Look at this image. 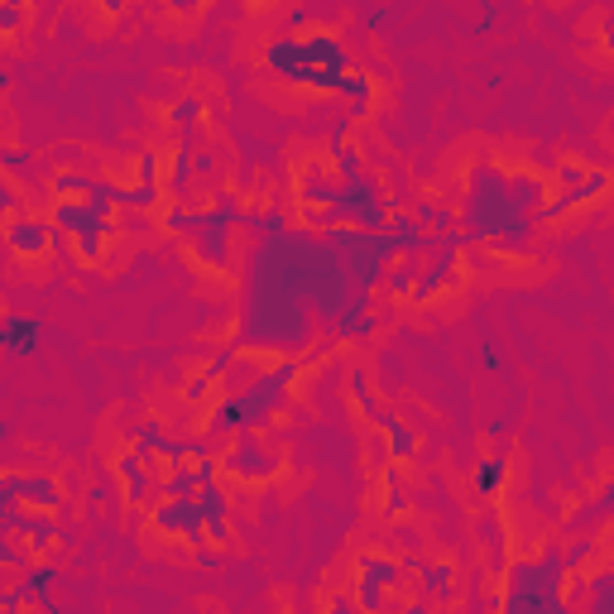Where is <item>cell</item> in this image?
<instances>
[{
  "label": "cell",
  "mask_w": 614,
  "mask_h": 614,
  "mask_svg": "<svg viewBox=\"0 0 614 614\" xmlns=\"http://www.w3.org/2000/svg\"><path fill=\"white\" fill-rule=\"evenodd\" d=\"M403 470L409 466H399V461H380V514H384V524H399L403 514H409V480H403Z\"/></svg>",
  "instance_id": "d4e9b609"
},
{
  "label": "cell",
  "mask_w": 614,
  "mask_h": 614,
  "mask_svg": "<svg viewBox=\"0 0 614 614\" xmlns=\"http://www.w3.org/2000/svg\"><path fill=\"white\" fill-rule=\"evenodd\" d=\"M480 370H485V375H500V370H504V350L494 346L490 336H485V342H480Z\"/></svg>",
  "instance_id": "b9f144b4"
},
{
  "label": "cell",
  "mask_w": 614,
  "mask_h": 614,
  "mask_svg": "<svg viewBox=\"0 0 614 614\" xmlns=\"http://www.w3.org/2000/svg\"><path fill=\"white\" fill-rule=\"evenodd\" d=\"M394 192H384V178L365 168L360 178L336 182V198L326 206V231L332 226H360V231H384V221L394 216Z\"/></svg>",
  "instance_id": "8992f818"
},
{
  "label": "cell",
  "mask_w": 614,
  "mask_h": 614,
  "mask_svg": "<svg viewBox=\"0 0 614 614\" xmlns=\"http://www.w3.org/2000/svg\"><path fill=\"white\" fill-rule=\"evenodd\" d=\"M202 115H206V101L198 97V91H182L178 101H168V107H164V121L174 125V130H192V125H202Z\"/></svg>",
  "instance_id": "1f68e13d"
},
{
  "label": "cell",
  "mask_w": 614,
  "mask_h": 614,
  "mask_svg": "<svg viewBox=\"0 0 614 614\" xmlns=\"http://www.w3.org/2000/svg\"><path fill=\"white\" fill-rule=\"evenodd\" d=\"M399 585H403L399 557H384V552H360L356 557V605L360 610L399 605V600H394Z\"/></svg>",
  "instance_id": "8fae6325"
},
{
  "label": "cell",
  "mask_w": 614,
  "mask_h": 614,
  "mask_svg": "<svg viewBox=\"0 0 614 614\" xmlns=\"http://www.w3.org/2000/svg\"><path fill=\"white\" fill-rule=\"evenodd\" d=\"M245 5H255V10H259V5H273V0H245Z\"/></svg>",
  "instance_id": "816d5d0a"
},
{
  "label": "cell",
  "mask_w": 614,
  "mask_h": 614,
  "mask_svg": "<svg viewBox=\"0 0 614 614\" xmlns=\"http://www.w3.org/2000/svg\"><path fill=\"white\" fill-rule=\"evenodd\" d=\"M24 212V202H20V192H15V182H10L5 174H0V235H5V221Z\"/></svg>",
  "instance_id": "f35d334b"
},
{
  "label": "cell",
  "mask_w": 614,
  "mask_h": 614,
  "mask_svg": "<svg viewBox=\"0 0 614 614\" xmlns=\"http://www.w3.org/2000/svg\"><path fill=\"white\" fill-rule=\"evenodd\" d=\"M10 82H15V77H10V68H0V97L10 91Z\"/></svg>",
  "instance_id": "681fc988"
},
{
  "label": "cell",
  "mask_w": 614,
  "mask_h": 614,
  "mask_svg": "<svg viewBox=\"0 0 614 614\" xmlns=\"http://www.w3.org/2000/svg\"><path fill=\"white\" fill-rule=\"evenodd\" d=\"M97 5L107 10V15H125V10H130V0H97Z\"/></svg>",
  "instance_id": "7dc6e473"
},
{
  "label": "cell",
  "mask_w": 614,
  "mask_h": 614,
  "mask_svg": "<svg viewBox=\"0 0 614 614\" xmlns=\"http://www.w3.org/2000/svg\"><path fill=\"white\" fill-rule=\"evenodd\" d=\"M212 389H216V380H212V375H206V370H198V375H192V380H188V389H182V399H188L192 409H202V403L212 399Z\"/></svg>",
  "instance_id": "ab89813d"
},
{
  "label": "cell",
  "mask_w": 614,
  "mask_h": 614,
  "mask_svg": "<svg viewBox=\"0 0 614 614\" xmlns=\"http://www.w3.org/2000/svg\"><path fill=\"white\" fill-rule=\"evenodd\" d=\"M145 524H149V533H159L164 543H188V547L206 543V524H202L198 494H159V504H149Z\"/></svg>",
  "instance_id": "30bf717a"
},
{
  "label": "cell",
  "mask_w": 614,
  "mask_h": 614,
  "mask_svg": "<svg viewBox=\"0 0 614 614\" xmlns=\"http://www.w3.org/2000/svg\"><path fill=\"white\" fill-rule=\"evenodd\" d=\"M0 485H5L10 494H15L20 504H30V509H68V485L54 476V470H20V466H10V470H0Z\"/></svg>",
  "instance_id": "9a60e30c"
},
{
  "label": "cell",
  "mask_w": 614,
  "mask_h": 614,
  "mask_svg": "<svg viewBox=\"0 0 614 614\" xmlns=\"http://www.w3.org/2000/svg\"><path fill=\"white\" fill-rule=\"evenodd\" d=\"M0 174H5L10 182H30L34 178V154L0 139Z\"/></svg>",
  "instance_id": "e575fe53"
},
{
  "label": "cell",
  "mask_w": 614,
  "mask_h": 614,
  "mask_svg": "<svg viewBox=\"0 0 614 614\" xmlns=\"http://www.w3.org/2000/svg\"><path fill=\"white\" fill-rule=\"evenodd\" d=\"M164 159H168V154H159V149H139L135 182H164Z\"/></svg>",
  "instance_id": "74e56055"
},
{
  "label": "cell",
  "mask_w": 614,
  "mask_h": 614,
  "mask_svg": "<svg viewBox=\"0 0 614 614\" xmlns=\"http://www.w3.org/2000/svg\"><path fill=\"white\" fill-rule=\"evenodd\" d=\"M461 255H466V231L456 226V231L442 235V245L433 250V259L417 269V279H413V289H409V303L413 308H433L451 289H461V269H466Z\"/></svg>",
  "instance_id": "ba28073f"
},
{
  "label": "cell",
  "mask_w": 614,
  "mask_h": 614,
  "mask_svg": "<svg viewBox=\"0 0 614 614\" xmlns=\"http://www.w3.org/2000/svg\"><path fill=\"white\" fill-rule=\"evenodd\" d=\"M164 206V182H130L121 188V212H159Z\"/></svg>",
  "instance_id": "836d02e7"
},
{
  "label": "cell",
  "mask_w": 614,
  "mask_h": 614,
  "mask_svg": "<svg viewBox=\"0 0 614 614\" xmlns=\"http://www.w3.org/2000/svg\"><path fill=\"white\" fill-rule=\"evenodd\" d=\"M389 24H394V10H365V15H360V30L365 34H384Z\"/></svg>",
  "instance_id": "7bdbcfd3"
},
{
  "label": "cell",
  "mask_w": 614,
  "mask_h": 614,
  "mask_svg": "<svg viewBox=\"0 0 614 614\" xmlns=\"http://www.w3.org/2000/svg\"><path fill=\"white\" fill-rule=\"evenodd\" d=\"M552 164H557L552 149H538V154H533V168H547V174H552Z\"/></svg>",
  "instance_id": "bcb514c9"
},
{
  "label": "cell",
  "mask_w": 614,
  "mask_h": 614,
  "mask_svg": "<svg viewBox=\"0 0 614 614\" xmlns=\"http://www.w3.org/2000/svg\"><path fill=\"white\" fill-rule=\"evenodd\" d=\"M610 514H614V480H600V490L591 494V500H577L567 509L561 528L567 533H600V528H610Z\"/></svg>",
  "instance_id": "ffe728a7"
},
{
  "label": "cell",
  "mask_w": 614,
  "mask_h": 614,
  "mask_svg": "<svg viewBox=\"0 0 614 614\" xmlns=\"http://www.w3.org/2000/svg\"><path fill=\"white\" fill-rule=\"evenodd\" d=\"M235 231H198L188 241L192 250V265H202L206 273H235V245H231Z\"/></svg>",
  "instance_id": "44dd1931"
},
{
  "label": "cell",
  "mask_w": 614,
  "mask_h": 614,
  "mask_svg": "<svg viewBox=\"0 0 614 614\" xmlns=\"http://www.w3.org/2000/svg\"><path fill=\"white\" fill-rule=\"evenodd\" d=\"M346 389H350V403H356V413H365V417H375L384 409V399H380V389H375V380H370V370H350L346 375Z\"/></svg>",
  "instance_id": "f546056e"
},
{
  "label": "cell",
  "mask_w": 614,
  "mask_h": 614,
  "mask_svg": "<svg viewBox=\"0 0 614 614\" xmlns=\"http://www.w3.org/2000/svg\"><path fill=\"white\" fill-rule=\"evenodd\" d=\"M567 192H571V206H577V212H585V206L605 202V192H610V174H605V168H591V164H585V178L577 182V188H567Z\"/></svg>",
  "instance_id": "4dcf8cb0"
},
{
  "label": "cell",
  "mask_w": 614,
  "mask_h": 614,
  "mask_svg": "<svg viewBox=\"0 0 614 614\" xmlns=\"http://www.w3.org/2000/svg\"><path fill=\"white\" fill-rule=\"evenodd\" d=\"M504 490H509V461L504 456H480L476 470H470V494L480 504H494Z\"/></svg>",
  "instance_id": "484cf974"
},
{
  "label": "cell",
  "mask_w": 614,
  "mask_h": 614,
  "mask_svg": "<svg viewBox=\"0 0 614 614\" xmlns=\"http://www.w3.org/2000/svg\"><path fill=\"white\" fill-rule=\"evenodd\" d=\"M20 5H38V0H20Z\"/></svg>",
  "instance_id": "f5cc1de1"
},
{
  "label": "cell",
  "mask_w": 614,
  "mask_h": 614,
  "mask_svg": "<svg viewBox=\"0 0 614 614\" xmlns=\"http://www.w3.org/2000/svg\"><path fill=\"white\" fill-rule=\"evenodd\" d=\"M494 24H500V15H494V10H485V15H480V34H490Z\"/></svg>",
  "instance_id": "c3c4849f"
},
{
  "label": "cell",
  "mask_w": 614,
  "mask_h": 614,
  "mask_svg": "<svg viewBox=\"0 0 614 614\" xmlns=\"http://www.w3.org/2000/svg\"><path fill=\"white\" fill-rule=\"evenodd\" d=\"M10 437H15V427H10V423H0V442H10Z\"/></svg>",
  "instance_id": "f907efd6"
},
{
  "label": "cell",
  "mask_w": 614,
  "mask_h": 614,
  "mask_svg": "<svg viewBox=\"0 0 614 614\" xmlns=\"http://www.w3.org/2000/svg\"><path fill=\"white\" fill-rule=\"evenodd\" d=\"M375 423V433L384 437V456L389 461H399V466H413V456H417V447H423V437H417V427L413 423H403V413L399 409H384L370 417Z\"/></svg>",
  "instance_id": "ac0fdd59"
},
{
  "label": "cell",
  "mask_w": 614,
  "mask_h": 614,
  "mask_svg": "<svg viewBox=\"0 0 614 614\" xmlns=\"http://www.w3.org/2000/svg\"><path fill=\"white\" fill-rule=\"evenodd\" d=\"M456 216H461L466 245H490L494 255H528L533 250V231H538V221L514 202V192H509V182H504V168L494 164L490 154L470 159V168H466V212H456Z\"/></svg>",
  "instance_id": "3957f363"
},
{
  "label": "cell",
  "mask_w": 614,
  "mask_h": 614,
  "mask_svg": "<svg viewBox=\"0 0 614 614\" xmlns=\"http://www.w3.org/2000/svg\"><path fill=\"white\" fill-rule=\"evenodd\" d=\"M585 178V164H571V159H557L552 164V178H547V182H552V188H577V182Z\"/></svg>",
  "instance_id": "60d3db41"
},
{
  "label": "cell",
  "mask_w": 614,
  "mask_h": 614,
  "mask_svg": "<svg viewBox=\"0 0 614 614\" xmlns=\"http://www.w3.org/2000/svg\"><path fill=\"white\" fill-rule=\"evenodd\" d=\"M399 567H403V581H417L423 605H451V600H461V577H456L451 561L409 552V557H399Z\"/></svg>",
  "instance_id": "5bb4252c"
},
{
  "label": "cell",
  "mask_w": 614,
  "mask_h": 614,
  "mask_svg": "<svg viewBox=\"0 0 614 614\" xmlns=\"http://www.w3.org/2000/svg\"><path fill=\"white\" fill-rule=\"evenodd\" d=\"M87 182H91V168H54L48 174V192L54 198H82Z\"/></svg>",
  "instance_id": "d590c367"
},
{
  "label": "cell",
  "mask_w": 614,
  "mask_h": 614,
  "mask_svg": "<svg viewBox=\"0 0 614 614\" xmlns=\"http://www.w3.org/2000/svg\"><path fill=\"white\" fill-rule=\"evenodd\" d=\"M30 30V5L20 0H0V38H20Z\"/></svg>",
  "instance_id": "8d00e7d4"
},
{
  "label": "cell",
  "mask_w": 614,
  "mask_h": 614,
  "mask_svg": "<svg viewBox=\"0 0 614 614\" xmlns=\"http://www.w3.org/2000/svg\"><path fill=\"white\" fill-rule=\"evenodd\" d=\"M259 68L273 82L312 91V97H346V125L370 115L380 82L370 72L350 68V48L332 30H303V34H279L259 48Z\"/></svg>",
  "instance_id": "7a4b0ae2"
},
{
  "label": "cell",
  "mask_w": 614,
  "mask_h": 614,
  "mask_svg": "<svg viewBox=\"0 0 614 614\" xmlns=\"http://www.w3.org/2000/svg\"><path fill=\"white\" fill-rule=\"evenodd\" d=\"M241 231H250L255 241L279 235V231H289V212H283V206H245V212H241Z\"/></svg>",
  "instance_id": "83f0119b"
},
{
  "label": "cell",
  "mask_w": 614,
  "mask_h": 614,
  "mask_svg": "<svg viewBox=\"0 0 614 614\" xmlns=\"http://www.w3.org/2000/svg\"><path fill=\"white\" fill-rule=\"evenodd\" d=\"M164 5H168V10H174V15H178V20H198V15H202V10H206V5H212V0H164Z\"/></svg>",
  "instance_id": "ee69618b"
},
{
  "label": "cell",
  "mask_w": 614,
  "mask_h": 614,
  "mask_svg": "<svg viewBox=\"0 0 614 614\" xmlns=\"http://www.w3.org/2000/svg\"><path fill=\"white\" fill-rule=\"evenodd\" d=\"M303 380V360L279 356L273 365H259L250 384L226 389L212 409H206V437H235V433H259L273 417L289 413L293 384Z\"/></svg>",
  "instance_id": "277c9868"
},
{
  "label": "cell",
  "mask_w": 614,
  "mask_h": 614,
  "mask_svg": "<svg viewBox=\"0 0 614 614\" xmlns=\"http://www.w3.org/2000/svg\"><path fill=\"white\" fill-rule=\"evenodd\" d=\"M581 610L585 614H614V567L605 557L591 571H581Z\"/></svg>",
  "instance_id": "603a6c76"
},
{
  "label": "cell",
  "mask_w": 614,
  "mask_h": 614,
  "mask_svg": "<svg viewBox=\"0 0 614 614\" xmlns=\"http://www.w3.org/2000/svg\"><path fill=\"white\" fill-rule=\"evenodd\" d=\"M115 476H121V500L130 509H149L154 494H159V476H154V461L145 451H121L115 456Z\"/></svg>",
  "instance_id": "2e32d148"
},
{
  "label": "cell",
  "mask_w": 614,
  "mask_h": 614,
  "mask_svg": "<svg viewBox=\"0 0 614 614\" xmlns=\"http://www.w3.org/2000/svg\"><path fill=\"white\" fill-rule=\"evenodd\" d=\"M336 198V174L326 168V159L298 164V206H332Z\"/></svg>",
  "instance_id": "7402d4cb"
},
{
  "label": "cell",
  "mask_w": 614,
  "mask_h": 614,
  "mask_svg": "<svg viewBox=\"0 0 614 614\" xmlns=\"http://www.w3.org/2000/svg\"><path fill=\"white\" fill-rule=\"evenodd\" d=\"M504 591L490 595V610L504 614H567V561H561V533L543 543L538 557H509Z\"/></svg>",
  "instance_id": "5b68a950"
},
{
  "label": "cell",
  "mask_w": 614,
  "mask_h": 614,
  "mask_svg": "<svg viewBox=\"0 0 614 614\" xmlns=\"http://www.w3.org/2000/svg\"><path fill=\"white\" fill-rule=\"evenodd\" d=\"M0 250L20 265H44L54 255V221L48 216H30V212H15L5 221V235H0Z\"/></svg>",
  "instance_id": "4fadbf2b"
},
{
  "label": "cell",
  "mask_w": 614,
  "mask_h": 614,
  "mask_svg": "<svg viewBox=\"0 0 614 614\" xmlns=\"http://www.w3.org/2000/svg\"><path fill=\"white\" fill-rule=\"evenodd\" d=\"M198 509H202V524H231V490L212 480V485L198 490Z\"/></svg>",
  "instance_id": "d6a6232c"
},
{
  "label": "cell",
  "mask_w": 614,
  "mask_h": 614,
  "mask_svg": "<svg viewBox=\"0 0 614 614\" xmlns=\"http://www.w3.org/2000/svg\"><path fill=\"white\" fill-rule=\"evenodd\" d=\"M322 605H326V610H336V614H350V610H356V595H326Z\"/></svg>",
  "instance_id": "f6af8a7d"
},
{
  "label": "cell",
  "mask_w": 614,
  "mask_h": 614,
  "mask_svg": "<svg viewBox=\"0 0 614 614\" xmlns=\"http://www.w3.org/2000/svg\"><path fill=\"white\" fill-rule=\"evenodd\" d=\"M605 557V528L600 533H561V561H567V571H591L595 561Z\"/></svg>",
  "instance_id": "4316f807"
},
{
  "label": "cell",
  "mask_w": 614,
  "mask_h": 614,
  "mask_svg": "<svg viewBox=\"0 0 614 614\" xmlns=\"http://www.w3.org/2000/svg\"><path fill=\"white\" fill-rule=\"evenodd\" d=\"M125 437H130V447L135 451H145L149 461H159V451L168 442V427H164V417H145V423H130Z\"/></svg>",
  "instance_id": "f1b7e54d"
},
{
  "label": "cell",
  "mask_w": 614,
  "mask_h": 614,
  "mask_svg": "<svg viewBox=\"0 0 614 614\" xmlns=\"http://www.w3.org/2000/svg\"><path fill=\"white\" fill-rule=\"evenodd\" d=\"M58 581L63 571L54 567L48 557H34L30 567L15 577V585H5L0 591V610H24V605H38V610H58Z\"/></svg>",
  "instance_id": "7c38bea8"
},
{
  "label": "cell",
  "mask_w": 614,
  "mask_h": 614,
  "mask_svg": "<svg viewBox=\"0 0 614 614\" xmlns=\"http://www.w3.org/2000/svg\"><path fill=\"white\" fill-rule=\"evenodd\" d=\"M476 543L485 547V571H490V581H500L504 567H509V557H514V552H509V543H514V538H509V518H504L494 504H485V509L476 514Z\"/></svg>",
  "instance_id": "e0dca14e"
},
{
  "label": "cell",
  "mask_w": 614,
  "mask_h": 614,
  "mask_svg": "<svg viewBox=\"0 0 614 614\" xmlns=\"http://www.w3.org/2000/svg\"><path fill=\"white\" fill-rule=\"evenodd\" d=\"M48 221H54L58 231H68L77 265H87V269H97L101 259H107L111 241H115V216L97 212V206L82 202V198H54V206H48Z\"/></svg>",
  "instance_id": "52a82bcc"
},
{
  "label": "cell",
  "mask_w": 614,
  "mask_h": 614,
  "mask_svg": "<svg viewBox=\"0 0 614 614\" xmlns=\"http://www.w3.org/2000/svg\"><path fill=\"white\" fill-rule=\"evenodd\" d=\"M221 456V470L235 480V485H269V480L283 476V451L269 447L259 433H235Z\"/></svg>",
  "instance_id": "9c48e42d"
},
{
  "label": "cell",
  "mask_w": 614,
  "mask_h": 614,
  "mask_svg": "<svg viewBox=\"0 0 614 614\" xmlns=\"http://www.w3.org/2000/svg\"><path fill=\"white\" fill-rule=\"evenodd\" d=\"M326 168L336 174V182H346V178H360L365 174V154H360V145L346 135V125H336L332 135H326Z\"/></svg>",
  "instance_id": "cb8c5ba5"
},
{
  "label": "cell",
  "mask_w": 614,
  "mask_h": 614,
  "mask_svg": "<svg viewBox=\"0 0 614 614\" xmlns=\"http://www.w3.org/2000/svg\"><path fill=\"white\" fill-rule=\"evenodd\" d=\"M303 235L308 231H279L250 250V279H245V308L241 332L231 336L235 350L250 356H298L312 342V317L303 298Z\"/></svg>",
  "instance_id": "6da1fadb"
},
{
  "label": "cell",
  "mask_w": 614,
  "mask_h": 614,
  "mask_svg": "<svg viewBox=\"0 0 614 614\" xmlns=\"http://www.w3.org/2000/svg\"><path fill=\"white\" fill-rule=\"evenodd\" d=\"M38 346H44V322L38 317H24V312H5L0 317V356L30 360L38 356Z\"/></svg>",
  "instance_id": "d6986e66"
}]
</instances>
